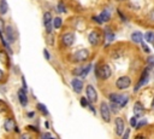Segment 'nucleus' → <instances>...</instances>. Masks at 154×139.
Returning a JSON list of instances; mask_svg holds the SVG:
<instances>
[{
  "label": "nucleus",
  "instance_id": "1",
  "mask_svg": "<svg viewBox=\"0 0 154 139\" xmlns=\"http://www.w3.org/2000/svg\"><path fill=\"white\" fill-rule=\"evenodd\" d=\"M88 57H89V51L87 48H83L75 52V54L72 56V60L73 63H82V62H85Z\"/></svg>",
  "mask_w": 154,
  "mask_h": 139
},
{
  "label": "nucleus",
  "instance_id": "2",
  "mask_svg": "<svg viewBox=\"0 0 154 139\" xmlns=\"http://www.w3.org/2000/svg\"><path fill=\"white\" fill-rule=\"evenodd\" d=\"M109 99L112 100V102H114V103H117L120 108L122 106H124L126 103H128V100H129V97L126 95V94H119V93H111L109 94Z\"/></svg>",
  "mask_w": 154,
  "mask_h": 139
},
{
  "label": "nucleus",
  "instance_id": "3",
  "mask_svg": "<svg viewBox=\"0 0 154 139\" xmlns=\"http://www.w3.org/2000/svg\"><path fill=\"white\" fill-rule=\"evenodd\" d=\"M96 74H97V76H99L100 79H102V80H107V79L112 75L111 66H109V65H107V64H103V65H101V66H99V68H97Z\"/></svg>",
  "mask_w": 154,
  "mask_h": 139
},
{
  "label": "nucleus",
  "instance_id": "4",
  "mask_svg": "<svg viewBox=\"0 0 154 139\" xmlns=\"http://www.w3.org/2000/svg\"><path fill=\"white\" fill-rule=\"evenodd\" d=\"M100 115L102 117V120L105 122H109L111 121V110H109V106L107 103L102 102L100 104Z\"/></svg>",
  "mask_w": 154,
  "mask_h": 139
},
{
  "label": "nucleus",
  "instance_id": "5",
  "mask_svg": "<svg viewBox=\"0 0 154 139\" xmlns=\"http://www.w3.org/2000/svg\"><path fill=\"white\" fill-rule=\"evenodd\" d=\"M130 85H131V79L129 76H120L116 81V86L118 89H125V88L130 87Z\"/></svg>",
  "mask_w": 154,
  "mask_h": 139
},
{
  "label": "nucleus",
  "instance_id": "6",
  "mask_svg": "<svg viewBox=\"0 0 154 139\" xmlns=\"http://www.w3.org/2000/svg\"><path fill=\"white\" fill-rule=\"evenodd\" d=\"M53 18H52V15L49 12H46L43 15V24L46 27V31L47 34H52V29H53Z\"/></svg>",
  "mask_w": 154,
  "mask_h": 139
},
{
  "label": "nucleus",
  "instance_id": "7",
  "mask_svg": "<svg viewBox=\"0 0 154 139\" xmlns=\"http://www.w3.org/2000/svg\"><path fill=\"white\" fill-rule=\"evenodd\" d=\"M85 93H87V99L90 103H95L97 100V93L95 91V88L91 85H88L85 88Z\"/></svg>",
  "mask_w": 154,
  "mask_h": 139
},
{
  "label": "nucleus",
  "instance_id": "8",
  "mask_svg": "<svg viewBox=\"0 0 154 139\" xmlns=\"http://www.w3.org/2000/svg\"><path fill=\"white\" fill-rule=\"evenodd\" d=\"M149 69H150V68H146V69L143 70V73H142V75H141V77H140V81L137 82V85H136V87H135V92H137L138 88L142 87L144 83H147V81L149 80Z\"/></svg>",
  "mask_w": 154,
  "mask_h": 139
},
{
  "label": "nucleus",
  "instance_id": "9",
  "mask_svg": "<svg viewBox=\"0 0 154 139\" xmlns=\"http://www.w3.org/2000/svg\"><path fill=\"white\" fill-rule=\"evenodd\" d=\"M4 33H5V37H6V41L12 44L14 40H16V34H14V29L11 27V25H7L5 29H4Z\"/></svg>",
  "mask_w": 154,
  "mask_h": 139
},
{
  "label": "nucleus",
  "instance_id": "10",
  "mask_svg": "<svg viewBox=\"0 0 154 139\" xmlns=\"http://www.w3.org/2000/svg\"><path fill=\"white\" fill-rule=\"evenodd\" d=\"M88 41H89L90 45L97 46L100 44V34H99V31H96V30L90 31L89 35H88Z\"/></svg>",
  "mask_w": 154,
  "mask_h": 139
},
{
  "label": "nucleus",
  "instance_id": "11",
  "mask_svg": "<svg viewBox=\"0 0 154 139\" xmlns=\"http://www.w3.org/2000/svg\"><path fill=\"white\" fill-rule=\"evenodd\" d=\"M61 42L65 45V46H72L73 42H75V35L72 33H65L63 36H61Z\"/></svg>",
  "mask_w": 154,
  "mask_h": 139
},
{
  "label": "nucleus",
  "instance_id": "12",
  "mask_svg": "<svg viewBox=\"0 0 154 139\" xmlns=\"http://www.w3.org/2000/svg\"><path fill=\"white\" fill-rule=\"evenodd\" d=\"M124 131H125V124H124L123 118L122 117H117L116 118V133H117V135L122 137Z\"/></svg>",
  "mask_w": 154,
  "mask_h": 139
},
{
  "label": "nucleus",
  "instance_id": "13",
  "mask_svg": "<svg viewBox=\"0 0 154 139\" xmlns=\"http://www.w3.org/2000/svg\"><path fill=\"white\" fill-rule=\"evenodd\" d=\"M71 86H72V88L76 93H81L82 89H83V81L81 79L75 77V79L71 80Z\"/></svg>",
  "mask_w": 154,
  "mask_h": 139
},
{
  "label": "nucleus",
  "instance_id": "14",
  "mask_svg": "<svg viewBox=\"0 0 154 139\" xmlns=\"http://www.w3.org/2000/svg\"><path fill=\"white\" fill-rule=\"evenodd\" d=\"M134 114L137 117H140V116H142L144 114V108H143V105L140 102H136L135 103V105H134Z\"/></svg>",
  "mask_w": 154,
  "mask_h": 139
},
{
  "label": "nucleus",
  "instance_id": "15",
  "mask_svg": "<svg viewBox=\"0 0 154 139\" xmlns=\"http://www.w3.org/2000/svg\"><path fill=\"white\" fill-rule=\"evenodd\" d=\"M18 99H19V103H20L22 106H26L28 105V97L25 94V91H23V89L18 91Z\"/></svg>",
  "mask_w": 154,
  "mask_h": 139
},
{
  "label": "nucleus",
  "instance_id": "16",
  "mask_svg": "<svg viewBox=\"0 0 154 139\" xmlns=\"http://www.w3.org/2000/svg\"><path fill=\"white\" fill-rule=\"evenodd\" d=\"M4 127H5V129H6V132H12L13 129H14V121H13V118H7V120H5V123H4Z\"/></svg>",
  "mask_w": 154,
  "mask_h": 139
},
{
  "label": "nucleus",
  "instance_id": "17",
  "mask_svg": "<svg viewBox=\"0 0 154 139\" xmlns=\"http://www.w3.org/2000/svg\"><path fill=\"white\" fill-rule=\"evenodd\" d=\"M142 39H143V35L140 31H135V33L131 34V40L134 42H136V44H141L142 42Z\"/></svg>",
  "mask_w": 154,
  "mask_h": 139
},
{
  "label": "nucleus",
  "instance_id": "18",
  "mask_svg": "<svg viewBox=\"0 0 154 139\" xmlns=\"http://www.w3.org/2000/svg\"><path fill=\"white\" fill-rule=\"evenodd\" d=\"M8 11V5H7V1L6 0H0V15L4 16L6 15Z\"/></svg>",
  "mask_w": 154,
  "mask_h": 139
},
{
  "label": "nucleus",
  "instance_id": "19",
  "mask_svg": "<svg viewBox=\"0 0 154 139\" xmlns=\"http://www.w3.org/2000/svg\"><path fill=\"white\" fill-rule=\"evenodd\" d=\"M99 17H100V19H101L102 22H108L109 18H111V13H109L108 10H105V11H102V12L100 13Z\"/></svg>",
  "mask_w": 154,
  "mask_h": 139
},
{
  "label": "nucleus",
  "instance_id": "20",
  "mask_svg": "<svg viewBox=\"0 0 154 139\" xmlns=\"http://www.w3.org/2000/svg\"><path fill=\"white\" fill-rule=\"evenodd\" d=\"M144 39L147 42H154V33L153 31H147L146 35H144Z\"/></svg>",
  "mask_w": 154,
  "mask_h": 139
},
{
  "label": "nucleus",
  "instance_id": "21",
  "mask_svg": "<svg viewBox=\"0 0 154 139\" xmlns=\"http://www.w3.org/2000/svg\"><path fill=\"white\" fill-rule=\"evenodd\" d=\"M52 22H53V27H54V28H57V29H59V28L61 27V23H63V21H61V18H60V17H55Z\"/></svg>",
  "mask_w": 154,
  "mask_h": 139
},
{
  "label": "nucleus",
  "instance_id": "22",
  "mask_svg": "<svg viewBox=\"0 0 154 139\" xmlns=\"http://www.w3.org/2000/svg\"><path fill=\"white\" fill-rule=\"evenodd\" d=\"M108 106H109V110H112V112H114V114H117L119 111V109H120V106L114 102H112L111 105H108Z\"/></svg>",
  "mask_w": 154,
  "mask_h": 139
},
{
  "label": "nucleus",
  "instance_id": "23",
  "mask_svg": "<svg viewBox=\"0 0 154 139\" xmlns=\"http://www.w3.org/2000/svg\"><path fill=\"white\" fill-rule=\"evenodd\" d=\"M36 108L43 114V115H48V110H47V106L46 105H43V104H41V103H38L37 105H36Z\"/></svg>",
  "mask_w": 154,
  "mask_h": 139
},
{
  "label": "nucleus",
  "instance_id": "24",
  "mask_svg": "<svg viewBox=\"0 0 154 139\" xmlns=\"http://www.w3.org/2000/svg\"><path fill=\"white\" fill-rule=\"evenodd\" d=\"M0 59H1V62L5 64H7L8 65V58H7V56H6V53H5V51H0Z\"/></svg>",
  "mask_w": 154,
  "mask_h": 139
},
{
  "label": "nucleus",
  "instance_id": "25",
  "mask_svg": "<svg viewBox=\"0 0 154 139\" xmlns=\"http://www.w3.org/2000/svg\"><path fill=\"white\" fill-rule=\"evenodd\" d=\"M106 36H107V42H111V41L114 39V34H113L108 28L106 29Z\"/></svg>",
  "mask_w": 154,
  "mask_h": 139
},
{
  "label": "nucleus",
  "instance_id": "26",
  "mask_svg": "<svg viewBox=\"0 0 154 139\" xmlns=\"http://www.w3.org/2000/svg\"><path fill=\"white\" fill-rule=\"evenodd\" d=\"M147 63H148V66L149 68H153L154 66V56H150L149 54V57L147 58Z\"/></svg>",
  "mask_w": 154,
  "mask_h": 139
},
{
  "label": "nucleus",
  "instance_id": "27",
  "mask_svg": "<svg viewBox=\"0 0 154 139\" xmlns=\"http://www.w3.org/2000/svg\"><path fill=\"white\" fill-rule=\"evenodd\" d=\"M6 110H7V105H6V103L2 102V100H0V112H4V111H6Z\"/></svg>",
  "mask_w": 154,
  "mask_h": 139
},
{
  "label": "nucleus",
  "instance_id": "28",
  "mask_svg": "<svg viewBox=\"0 0 154 139\" xmlns=\"http://www.w3.org/2000/svg\"><path fill=\"white\" fill-rule=\"evenodd\" d=\"M58 10H59V12H61V13H63V12H64V13L66 12V8H65V6H64L63 2H59V4H58Z\"/></svg>",
  "mask_w": 154,
  "mask_h": 139
},
{
  "label": "nucleus",
  "instance_id": "29",
  "mask_svg": "<svg viewBox=\"0 0 154 139\" xmlns=\"http://www.w3.org/2000/svg\"><path fill=\"white\" fill-rule=\"evenodd\" d=\"M141 46H142V48H143V51H144L146 53H149V52H150V48H149L144 42H141Z\"/></svg>",
  "mask_w": 154,
  "mask_h": 139
},
{
  "label": "nucleus",
  "instance_id": "30",
  "mask_svg": "<svg viewBox=\"0 0 154 139\" xmlns=\"http://www.w3.org/2000/svg\"><path fill=\"white\" fill-rule=\"evenodd\" d=\"M79 100H81V105H82V106H87V105H88V99H87V98H83V97H82Z\"/></svg>",
  "mask_w": 154,
  "mask_h": 139
},
{
  "label": "nucleus",
  "instance_id": "31",
  "mask_svg": "<svg viewBox=\"0 0 154 139\" xmlns=\"http://www.w3.org/2000/svg\"><path fill=\"white\" fill-rule=\"evenodd\" d=\"M136 123H137V118H136V117H131V118H130V124H131V127H136Z\"/></svg>",
  "mask_w": 154,
  "mask_h": 139
},
{
  "label": "nucleus",
  "instance_id": "32",
  "mask_svg": "<svg viewBox=\"0 0 154 139\" xmlns=\"http://www.w3.org/2000/svg\"><path fill=\"white\" fill-rule=\"evenodd\" d=\"M144 124H147V121H141V122L136 123V127L140 128V127H142V126H144Z\"/></svg>",
  "mask_w": 154,
  "mask_h": 139
},
{
  "label": "nucleus",
  "instance_id": "33",
  "mask_svg": "<svg viewBox=\"0 0 154 139\" xmlns=\"http://www.w3.org/2000/svg\"><path fill=\"white\" fill-rule=\"evenodd\" d=\"M42 138H53V134H51V133H43L42 134Z\"/></svg>",
  "mask_w": 154,
  "mask_h": 139
},
{
  "label": "nucleus",
  "instance_id": "34",
  "mask_svg": "<svg viewBox=\"0 0 154 139\" xmlns=\"http://www.w3.org/2000/svg\"><path fill=\"white\" fill-rule=\"evenodd\" d=\"M149 19H150L152 22H154V10L150 11V13H149Z\"/></svg>",
  "mask_w": 154,
  "mask_h": 139
},
{
  "label": "nucleus",
  "instance_id": "35",
  "mask_svg": "<svg viewBox=\"0 0 154 139\" xmlns=\"http://www.w3.org/2000/svg\"><path fill=\"white\" fill-rule=\"evenodd\" d=\"M93 19H94V21H95L97 24H101V23H102V21L100 19V17H93Z\"/></svg>",
  "mask_w": 154,
  "mask_h": 139
},
{
  "label": "nucleus",
  "instance_id": "36",
  "mask_svg": "<svg viewBox=\"0 0 154 139\" xmlns=\"http://www.w3.org/2000/svg\"><path fill=\"white\" fill-rule=\"evenodd\" d=\"M43 54H45L46 59H49V58H51V56H49V53H48V51H47V50H43Z\"/></svg>",
  "mask_w": 154,
  "mask_h": 139
},
{
  "label": "nucleus",
  "instance_id": "37",
  "mask_svg": "<svg viewBox=\"0 0 154 139\" xmlns=\"http://www.w3.org/2000/svg\"><path fill=\"white\" fill-rule=\"evenodd\" d=\"M22 85H23V88H24V91L26 89V82H25V79H24V76L22 77Z\"/></svg>",
  "mask_w": 154,
  "mask_h": 139
},
{
  "label": "nucleus",
  "instance_id": "38",
  "mask_svg": "<svg viewBox=\"0 0 154 139\" xmlns=\"http://www.w3.org/2000/svg\"><path fill=\"white\" fill-rule=\"evenodd\" d=\"M26 128H28L29 131H35V132H38V129H37L36 127H32V126H28Z\"/></svg>",
  "mask_w": 154,
  "mask_h": 139
},
{
  "label": "nucleus",
  "instance_id": "39",
  "mask_svg": "<svg viewBox=\"0 0 154 139\" xmlns=\"http://www.w3.org/2000/svg\"><path fill=\"white\" fill-rule=\"evenodd\" d=\"M129 133H130V129H126V132H125V133H123V137L126 139V138L129 137Z\"/></svg>",
  "mask_w": 154,
  "mask_h": 139
},
{
  "label": "nucleus",
  "instance_id": "40",
  "mask_svg": "<svg viewBox=\"0 0 154 139\" xmlns=\"http://www.w3.org/2000/svg\"><path fill=\"white\" fill-rule=\"evenodd\" d=\"M2 79H4V71H2L1 69H0V81H1Z\"/></svg>",
  "mask_w": 154,
  "mask_h": 139
},
{
  "label": "nucleus",
  "instance_id": "41",
  "mask_svg": "<svg viewBox=\"0 0 154 139\" xmlns=\"http://www.w3.org/2000/svg\"><path fill=\"white\" fill-rule=\"evenodd\" d=\"M28 116H29V117H32V116H34V112H29Z\"/></svg>",
  "mask_w": 154,
  "mask_h": 139
},
{
  "label": "nucleus",
  "instance_id": "42",
  "mask_svg": "<svg viewBox=\"0 0 154 139\" xmlns=\"http://www.w3.org/2000/svg\"><path fill=\"white\" fill-rule=\"evenodd\" d=\"M152 109L154 110V102H153V105H152Z\"/></svg>",
  "mask_w": 154,
  "mask_h": 139
},
{
  "label": "nucleus",
  "instance_id": "43",
  "mask_svg": "<svg viewBox=\"0 0 154 139\" xmlns=\"http://www.w3.org/2000/svg\"><path fill=\"white\" fill-rule=\"evenodd\" d=\"M118 1H124V0H118Z\"/></svg>",
  "mask_w": 154,
  "mask_h": 139
}]
</instances>
